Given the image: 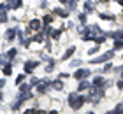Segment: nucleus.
Here are the masks:
<instances>
[{
  "mask_svg": "<svg viewBox=\"0 0 123 114\" xmlns=\"http://www.w3.org/2000/svg\"><path fill=\"white\" fill-rule=\"evenodd\" d=\"M16 33H18V30H16V28H11V30L7 32V41H14Z\"/></svg>",
  "mask_w": 123,
  "mask_h": 114,
  "instance_id": "nucleus-10",
  "label": "nucleus"
},
{
  "mask_svg": "<svg viewBox=\"0 0 123 114\" xmlns=\"http://www.w3.org/2000/svg\"><path fill=\"white\" fill-rule=\"evenodd\" d=\"M111 70H114V68H113V65H111V63H105V67H104V72H111Z\"/></svg>",
  "mask_w": 123,
  "mask_h": 114,
  "instance_id": "nucleus-21",
  "label": "nucleus"
},
{
  "mask_svg": "<svg viewBox=\"0 0 123 114\" xmlns=\"http://www.w3.org/2000/svg\"><path fill=\"white\" fill-rule=\"evenodd\" d=\"M85 102H86V96H85V95H79V96H77L76 93L69 95V105L72 107V109H76V111L79 109V107L85 104Z\"/></svg>",
  "mask_w": 123,
  "mask_h": 114,
  "instance_id": "nucleus-1",
  "label": "nucleus"
},
{
  "mask_svg": "<svg viewBox=\"0 0 123 114\" xmlns=\"http://www.w3.org/2000/svg\"><path fill=\"white\" fill-rule=\"evenodd\" d=\"M51 19H53V16H46V18H44V21H46V23H49Z\"/></svg>",
  "mask_w": 123,
  "mask_h": 114,
  "instance_id": "nucleus-28",
  "label": "nucleus"
},
{
  "mask_svg": "<svg viewBox=\"0 0 123 114\" xmlns=\"http://www.w3.org/2000/svg\"><path fill=\"white\" fill-rule=\"evenodd\" d=\"M33 41H35V42H42V41H44L42 33H39V35H35V37H33Z\"/></svg>",
  "mask_w": 123,
  "mask_h": 114,
  "instance_id": "nucleus-19",
  "label": "nucleus"
},
{
  "mask_svg": "<svg viewBox=\"0 0 123 114\" xmlns=\"http://www.w3.org/2000/svg\"><path fill=\"white\" fill-rule=\"evenodd\" d=\"M51 37H53V39H58V37H60V30H53V32H51Z\"/></svg>",
  "mask_w": 123,
  "mask_h": 114,
  "instance_id": "nucleus-22",
  "label": "nucleus"
},
{
  "mask_svg": "<svg viewBox=\"0 0 123 114\" xmlns=\"http://www.w3.org/2000/svg\"><path fill=\"white\" fill-rule=\"evenodd\" d=\"M105 114H123V104H118L113 111H109V112H105Z\"/></svg>",
  "mask_w": 123,
  "mask_h": 114,
  "instance_id": "nucleus-7",
  "label": "nucleus"
},
{
  "mask_svg": "<svg viewBox=\"0 0 123 114\" xmlns=\"http://www.w3.org/2000/svg\"><path fill=\"white\" fill-rule=\"evenodd\" d=\"M23 79H25V76L21 74V76H18V79H16V83H18V84H21V83H23Z\"/></svg>",
  "mask_w": 123,
  "mask_h": 114,
  "instance_id": "nucleus-24",
  "label": "nucleus"
},
{
  "mask_svg": "<svg viewBox=\"0 0 123 114\" xmlns=\"http://www.w3.org/2000/svg\"><path fill=\"white\" fill-rule=\"evenodd\" d=\"M39 65V61H26V63H25V72H33V68H35Z\"/></svg>",
  "mask_w": 123,
  "mask_h": 114,
  "instance_id": "nucleus-4",
  "label": "nucleus"
},
{
  "mask_svg": "<svg viewBox=\"0 0 123 114\" xmlns=\"http://www.w3.org/2000/svg\"><path fill=\"white\" fill-rule=\"evenodd\" d=\"M113 39H123V30H120V32H113V33H109Z\"/></svg>",
  "mask_w": 123,
  "mask_h": 114,
  "instance_id": "nucleus-13",
  "label": "nucleus"
},
{
  "mask_svg": "<svg viewBox=\"0 0 123 114\" xmlns=\"http://www.w3.org/2000/svg\"><path fill=\"white\" fill-rule=\"evenodd\" d=\"M30 86H32V84H23V86H21V91H28Z\"/></svg>",
  "mask_w": 123,
  "mask_h": 114,
  "instance_id": "nucleus-25",
  "label": "nucleus"
},
{
  "mask_svg": "<svg viewBox=\"0 0 123 114\" xmlns=\"http://www.w3.org/2000/svg\"><path fill=\"white\" fill-rule=\"evenodd\" d=\"M93 86H95V88H104V86H105L104 77H95V79H93Z\"/></svg>",
  "mask_w": 123,
  "mask_h": 114,
  "instance_id": "nucleus-5",
  "label": "nucleus"
},
{
  "mask_svg": "<svg viewBox=\"0 0 123 114\" xmlns=\"http://www.w3.org/2000/svg\"><path fill=\"white\" fill-rule=\"evenodd\" d=\"M88 76H90V70H86V68H81V70H77L74 74V77L79 79V81H81V79H85V77H88Z\"/></svg>",
  "mask_w": 123,
  "mask_h": 114,
  "instance_id": "nucleus-3",
  "label": "nucleus"
},
{
  "mask_svg": "<svg viewBox=\"0 0 123 114\" xmlns=\"http://www.w3.org/2000/svg\"><path fill=\"white\" fill-rule=\"evenodd\" d=\"M25 114H44V111H37V109H26Z\"/></svg>",
  "mask_w": 123,
  "mask_h": 114,
  "instance_id": "nucleus-15",
  "label": "nucleus"
},
{
  "mask_svg": "<svg viewBox=\"0 0 123 114\" xmlns=\"http://www.w3.org/2000/svg\"><path fill=\"white\" fill-rule=\"evenodd\" d=\"M74 51H76V48H69V49L65 51V54H63V60H69L70 56L74 54Z\"/></svg>",
  "mask_w": 123,
  "mask_h": 114,
  "instance_id": "nucleus-11",
  "label": "nucleus"
},
{
  "mask_svg": "<svg viewBox=\"0 0 123 114\" xmlns=\"http://www.w3.org/2000/svg\"><path fill=\"white\" fill-rule=\"evenodd\" d=\"M11 68H12V67H11L9 63H7V65H5V68H4V74H5V76H9V74H11V72H12V70H11Z\"/></svg>",
  "mask_w": 123,
  "mask_h": 114,
  "instance_id": "nucleus-18",
  "label": "nucleus"
},
{
  "mask_svg": "<svg viewBox=\"0 0 123 114\" xmlns=\"http://www.w3.org/2000/svg\"><path fill=\"white\" fill-rule=\"evenodd\" d=\"M114 48H116V49H121V48H123V41H121V39H116Z\"/></svg>",
  "mask_w": 123,
  "mask_h": 114,
  "instance_id": "nucleus-16",
  "label": "nucleus"
},
{
  "mask_svg": "<svg viewBox=\"0 0 123 114\" xmlns=\"http://www.w3.org/2000/svg\"><path fill=\"white\" fill-rule=\"evenodd\" d=\"M28 28H30V30H39V28H41V21H39V19H32L28 23Z\"/></svg>",
  "mask_w": 123,
  "mask_h": 114,
  "instance_id": "nucleus-6",
  "label": "nucleus"
},
{
  "mask_svg": "<svg viewBox=\"0 0 123 114\" xmlns=\"http://www.w3.org/2000/svg\"><path fill=\"white\" fill-rule=\"evenodd\" d=\"M114 56V51H107L104 56H100V58H93L92 60V63H104V61H107V60H111Z\"/></svg>",
  "mask_w": 123,
  "mask_h": 114,
  "instance_id": "nucleus-2",
  "label": "nucleus"
},
{
  "mask_svg": "<svg viewBox=\"0 0 123 114\" xmlns=\"http://www.w3.org/2000/svg\"><path fill=\"white\" fill-rule=\"evenodd\" d=\"M5 56H7V58H11V60H12V56H16V49H11V51H9V53L5 54Z\"/></svg>",
  "mask_w": 123,
  "mask_h": 114,
  "instance_id": "nucleus-20",
  "label": "nucleus"
},
{
  "mask_svg": "<svg viewBox=\"0 0 123 114\" xmlns=\"http://www.w3.org/2000/svg\"><path fill=\"white\" fill-rule=\"evenodd\" d=\"M60 2H62V4H67V2H69V0H60Z\"/></svg>",
  "mask_w": 123,
  "mask_h": 114,
  "instance_id": "nucleus-32",
  "label": "nucleus"
},
{
  "mask_svg": "<svg viewBox=\"0 0 123 114\" xmlns=\"http://www.w3.org/2000/svg\"><path fill=\"white\" fill-rule=\"evenodd\" d=\"M86 88H90V83L85 81V79H81V81H79V86H77V90L83 91V90H86Z\"/></svg>",
  "mask_w": 123,
  "mask_h": 114,
  "instance_id": "nucleus-9",
  "label": "nucleus"
},
{
  "mask_svg": "<svg viewBox=\"0 0 123 114\" xmlns=\"http://www.w3.org/2000/svg\"><path fill=\"white\" fill-rule=\"evenodd\" d=\"M30 83H32V84H37V83H39V79H37V77H32V81H30Z\"/></svg>",
  "mask_w": 123,
  "mask_h": 114,
  "instance_id": "nucleus-29",
  "label": "nucleus"
},
{
  "mask_svg": "<svg viewBox=\"0 0 123 114\" xmlns=\"http://www.w3.org/2000/svg\"><path fill=\"white\" fill-rule=\"evenodd\" d=\"M118 2H120V5H123V0H118Z\"/></svg>",
  "mask_w": 123,
  "mask_h": 114,
  "instance_id": "nucleus-33",
  "label": "nucleus"
},
{
  "mask_svg": "<svg viewBox=\"0 0 123 114\" xmlns=\"http://www.w3.org/2000/svg\"><path fill=\"white\" fill-rule=\"evenodd\" d=\"M118 88H121V90H123V81H120V83H118Z\"/></svg>",
  "mask_w": 123,
  "mask_h": 114,
  "instance_id": "nucleus-30",
  "label": "nucleus"
},
{
  "mask_svg": "<svg viewBox=\"0 0 123 114\" xmlns=\"http://www.w3.org/2000/svg\"><path fill=\"white\" fill-rule=\"evenodd\" d=\"M49 114H58L56 111H49Z\"/></svg>",
  "mask_w": 123,
  "mask_h": 114,
  "instance_id": "nucleus-31",
  "label": "nucleus"
},
{
  "mask_svg": "<svg viewBox=\"0 0 123 114\" xmlns=\"http://www.w3.org/2000/svg\"><path fill=\"white\" fill-rule=\"evenodd\" d=\"M100 18H102V19H107V21H113L114 16H113V14H107V12H102V14H100Z\"/></svg>",
  "mask_w": 123,
  "mask_h": 114,
  "instance_id": "nucleus-14",
  "label": "nucleus"
},
{
  "mask_svg": "<svg viewBox=\"0 0 123 114\" xmlns=\"http://www.w3.org/2000/svg\"><path fill=\"white\" fill-rule=\"evenodd\" d=\"M121 76H123V70H121Z\"/></svg>",
  "mask_w": 123,
  "mask_h": 114,
  "instance_id": "nucleus-34",
  "label": "nucleus"
},
{
  "mask_svg": "<svg viewBox=\"0 0 123 114\" xmlns=\"http://www.w3.org/2000/svg\"><path fill=\"white\" fill-rule=\"evenodd\" d=\"M79 21L81 23H86V14H79Z\"/></svg>",
  "mask_w": 123,
  "mask_h": 114,
  "instance_id": "nucleus-26",
  "label": "nucleus"
},
{
  "mask_svg": "<svg viewBox=\"0 0 123 114\" xmlns=\"http://www.w3.org/2000/svg\"><path fill=\"white\" fill-rule=\"evenodd\" d=\"M97 49H98V48H92L90 51H88V54H93V53H97Z\"/></svg>",
  "mask_w": 123,
  "mask_h": 114,
  "instance_id": "nucleus-27",
  "label": "nucleus"
},
{
  "mask_svg": "<svg viewBox=\"0 0 123 114\" xmlns=\"http://www.w3.org/2000/svg\"><path fill=\"white\" fill-rule=\"evenodd\" d=\"M37 90H39V93H46V86H44V84H39Z\"/></svg>",
  "mask_w": 123,
  "mask_h": 114,
  "instance_id": "nucleus-23",
  "label": "nucleus"
},
{
  "mask_svg": "<svg viewBox=\"0 0 123 114\" xmlns=\"http://www.w3.org/2000/svg\"><path fill=\"white\" fill-rule=\"evenodd\" d=\"M85 9H86V12H92V11H93L92 2H86V4H85Z\"/></svg>",
  "mask_w": 123,
  "mask_h": 114,
  "instance_id": "nucleus-17",
  "label": "nucleus"
},
{
  "mask_svg": "<svg viewBox=\"0 0 123 114\" xmlns=\"http://www.w3.org/2000/svg\"><path fill=\"white\" fill-rule=\"evenodd\" d=\"M51 86H53L55 90H62V88H63V83H62V81H53Z\"/></svg>",
  "mask_w": 123,
  "mask_h": 114,
  "instance_id": "nucleus-12",
  "label": "nucleus"
},
{
  "mask_svg": "<svg viewBox=\"0 0 123 114\" xmlns=\"http://www.w3.org/2000/svg\"><path fill=\"white\" fill-rule=\"evenodd\" d=\"M55 14H58L60 18H67V16H69V11H65V9H55Z\"/></svg>",
  "mask_w": 123,
  "mask_h": 114,
  "instance_id": "nucleus-8",
  "label": "nucleus"
}]
</instances>
